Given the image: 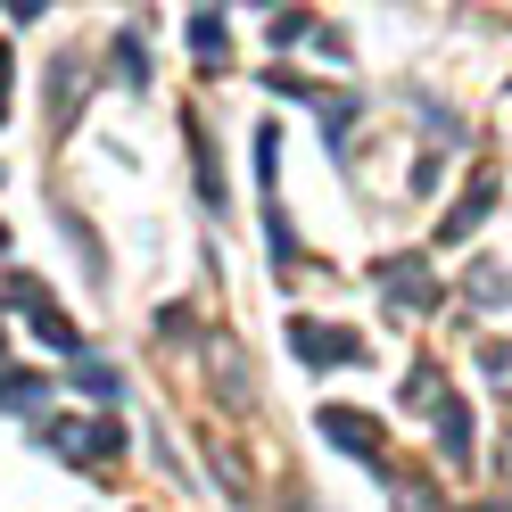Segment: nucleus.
<instances>
[{
    "label": "nucleus",
    "mask_w": 512,
    "mask_h": 512,
    "mask_svg": "<svg viewBox=\"0 0 512 512\" xmlns=\"http://www.w3.org/2000/svg\"><path fill=\"white\" fill-rule=\"evenodd\" d=\"M463 512H512V504H504V496H488V504H463Z\"/></svg>",
    "instance_id": "nucleus-17"
},
{
    "label": "nucleus",
    "mask_w": 512,
    "mask_h": 512,
    "mask_svg": "<svg viewBox=\"0 0 512 512\" xmlns=\"http://www.w3.org/2000/svg\"><path fill=\"white\" fill-rule=\"evenodd\" d=\"M25 323H34V331H42V347H58V356H75V347H83V339H75V323H67V314H58L50 298H42L34 314H25Z\"/></svg>",
    "instance_id": "nucleus-7"
},
{
    "label": "nucleus",
    "mask_w": 512,
    "mask_h": 512,
    "mask_svg": "<svg viewBox=\"0 0 512 512\" xmlns=\"http://www.w3.org/2000/svg\"><path fill=\"white\" fill-rule=\"evenodd\" d=\"M9 83H17V67H9V42H0V108H9Z\"/></svg>",
    "instance_id": "nucleus-16"
},
{
    "label": "nucleus",
    "mask_w": 512,
    "mask_h": 512,
    "mask_svg": "<svg viewBox=\"0 0 512 512\" xmlns=\"http://www.w3.org/2000/svg\"><path fill=\"white\" fill-rule=\"evenodd\" d=\"M42 397H50L42 372H0V405H9V413H34Z\"/></svg>",
    "instance_id": "nucleus-6"
},
{
    "label": "nucleus",
    "mask_w": 512,
    "mask_h": 512,
    "mask_svg": "<svg viewBox=\"0 0 512 512\" xmlns=\"http://www.w3.org/2000/svg\"><path fill=\"white\" fill-rule=\"evenodd\" d=\"M290 347H298L306 364H356V356H364L356 331H331V323H314V314H298V323H290Z\"/></svg>",
    "instance_id": "nucleus-3"
},
{
    "label": "nucleus",
    "mask_w": 512,
    "mask_h": 512,
    "mask_svg": "<svg viewBox=\"0 0 512 512\" xmlns=\"http://www.w3.org/2000/svg\"><path fill=\"white\" fill-rule=\"evenodd\" d=\"M504 463H512V446H504Z\"/></svg>",
    "instance_id": "nucleus-20"
},
{
    "label": "nucleus",
    "mask_w": 512,
    "mask_h": 512,
    "mask_svg": "<svg viewBox=\"0 0 512 512\" xmlns=\"http://www.w3.org/2000/svg\"><path fill=\"white\" fill-rule=\"evenodd\" d=\"M488 207H496V174H479V182L463 190V199H455V207H446V223H438V240H446V248H455L463 232H479V215H488Z\"/></svg>",
    "instance_id": "nucleus-5"
},
{
    "label": "nucleus",
    "mask_w": 512,
    "mask_h": 512,
    "mask_svg": "<svg viewBox=\"0 0 512 512\" xmlns=\"http://www.w3.org/2000/svg\"><path fill=\"white\" fill-rule=\"evenodd\" d=\"M0 364H9V331H0Z\"/></svg>",
    "instance_id": "nucleus-18"
},
{
    "label": "nucleus",
    "mask_w": 512,
    "mask_h": 512,
    "mask_svg": "<svg viewBox=\"0 0 512 512\" xmlns=\"http://www.w3.org/2000/svg\"><path fill=\"white\" fill-rule=\"evenodd\" d=\"M50 446L67 463H116L124 455V422H108V413L100 422H50Z\"/></svg>",
    "instance_id": "nucleus-1"
},
{
    "label": "nucleus",
    "mask_w": 512,
    "mask_h": 512,
    "mask_svg": "<svg viewBox=\"0 0 512 512\" xmlns=\"http://www.w3.org/2000/svg\"><path fill=\"white\" fill-rule=\"evenodd\" d=\"M438 397H446V380H438V364H422V372L405 380V405H438Z\"/></svg>",
    "instance_id": "nucleus-12"
},
{
    "label": "nucleus",
    "mask_w": 512,
    "mask_h": 512,
    "mask_svg": "<svg viewBox=\"0 0 512 512\" xmlns=\"http://www.w3.org/2000/svg\"><path fill=\"white\" fill-rule=\"evenodd\" d=\"M0 248H9V223H0Z\"/></svg>",
    "instance_id": "nucleus-19"
},
{
    "label": "nucleus",
    "mask_w": 512,
    "mask_h": 512,
    "mask_svg": "<svg viewBox=\"0 0 512 512\" xmlns=\"http://www.w3.org/2000/svg\"><path fill=\"white\" fill-rule=\"evenodd\" d=\"M116 75H124V83H149V58H141V42H133V34L116 42Z\"/></svg>",
    "instance_id": "nucleus-13"
},
{
    "label": "nucleus",
    "mask_w": 512,
    "mask_h": 512,
    "mask_svg": "<svg viewBox=\"0 0 512 512\" xmlns=\"http://www.w3.org/2000/svg\"><path fill=\"white\" fill-rule=\"evenodd\" d=\"M380 290H389V306H413V314H430V306L446 298L438 273H430L413 248H405V256H380Z\"/></svg>",
    "instance_id": "nucleus-2"
},
{
    "label": "nucleus",
    "mask_w": 512,
    "mask_h": 512,
    "mask_svg": "<svg viewBox=\"0 0 512 512\" xmlns=\"http://www.w3.org/2000/svg\"><path fill=\"white\" fill-rule=\"evenodd\" d=\"M347 124H356V100H331V108H323V141H339Z\"/></svg>",
    "instance_id": "nucleus-15"
},
{
    "label": "nucleus",
    "mask_w": 512,
    "mask_h": 512,
    "mask_svg": "<svg viewBox=\"0 0 512 512\" xmlns=\"http://www.w3.org/2000/svg\"><path fill=\"white\" fill-rule=\"evenodd\" d=\"M323 438L347 446V455H380V422L356 413V405H323Z\"/></svg>",
    "instance_id": "nucleus-4"
},
{
    "label": "nucleus",
    "mask_w": 512,
    "mask_h": 512,
    "mask_svg": "<svg viewBox=\"0 0 512 512\" xmlns=\"http://www.w3.org/2000/svg\"><path fill=\"white\" fill-rule=\"evenodd\" d=\"M438 446L446 455H471V405H438Z\"/></svg>",
    "instance_id": "nucleus-9"
},
{
    "label": "nucleus",
    "mask_w": 512,
    "mask_h": 512,
    "mask_svg": "<svg viewBox=\"0 0 512 512\" xmlns=\"http://www.w3.org/2000/svg\"><path fill=\"white\" fill-rule=\"evenodd\" d=\"M190 58H199V67H223V17L215 9L190 17Z\"/></svg>",
    "instance_id": "nucleus-8"
},
{
    "label": "nucleus",
    "mask_w": 512,
    "mask_h": 512,
    "mask_svg": "<svg viewBox=\"0 0 512 512\" xmlns=\"http://www.w3.org/2000/svg\"><path fill=\"white\" fill-rule=\"evenodd\" d=\"M75 380H83V389H91V397H116V389H124V380H116V372H108V364H91V356H83V364H75Z\"/></svg>",
    "instance_id": "nucleus-14"
},
{
    "label": "nucleus",
    "mask_w": 512,
    "mask_h": 512,
    "mask_svg": "<svg viewBox=\"0 0 512 512\" xmlns=\"http://www.w3.org/2000/svg\"><path fill=\"white\" fill-rule=\"evenodd\" d=\"M306 34H314V17H306V9H281L265 42H273V50H290V42H306Z\"/></svg>",
    "instance_id": "nucleus-11"
},
{
    "label": "nucleus",
    "mask_w": 512,
    "mask_h": 512,
    "mask_svg": "<svg viewBox=\"0 0 512 512\" xmlns=\"http://www.w3.org/2000/svg\"><path fill=\"white\" fill-rule=\"evenodd\" d=\"M471 290H479V306H504L512 298V273L504 265H471Z\"/></svg>",
    "instance_id": "nucleus-10"
}]
</instances>
